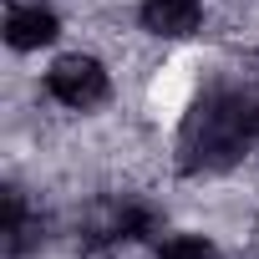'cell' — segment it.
<instances>
[{"label":"cell","mask_w":259,"mask_h":259,"mask_svg":"<svg viewBox=\"0 0 259 259\" xmlns=\"http://www.w3.org/2000/svg\"><path fill=\"white\" fill-rule=\"evenodd\" d=\"M259 143V66H239L213 76L178 127V168L183 173H224Z\"/></svg>","instance_id":"6da1fadb"},{"label":"cell","mask_w":259,"mask_h":259,"mask_svg":"<svg viewBox=\"0 0 259 259\" xmlns=\"http://www.w3.org/2000/svg\"><path fill=\"white\" fill-rule=\"evenodd\" d=\"M107 92H112V76H107V66H102L97 56L71 51V56H56L51 71H46V97L61 102V107H71V112L102 107Z\"/></svg>","instance_id":"7a4b0ae2"},{"label":"cell","mask_w":259,"mask_h":259,"mask_svg":"<svg viewBox=\"0 0 259 259\" xmlns=\"http://www.w3.org/2000/svg\"><path fill=\"white\" fill-rule=\"evenodd\" d=\"M138 21H143V31H153L163 41H183L203 26V0H143Z\"/></svg>","instance_id":"3957f363"},{"label":"cell","mask_w":259,"mask_h":259,"mask_svg":"<svg viewBox=\"0 0 259 259\" xmlns=\"http://www.w3.org/2000/svg\"><path fill=\"white\" fill-rule=\"evenodd\" d=\"M56 36H61V21H56L51 6H11V16H6V41H11V51H41V46H51Z\"/></svg>","instance_id":"277c9868"},{"label":"cell","mask_w":259,"mask_h":259,"mask_svg":"<svg viewBox=\"0 0 259 259\" xmlns=\"http://www.w3.org/2000/svg\"><path fill=\"white\" fill-rule=\"evenodd\" d=\"M158 259H213V239L208 234H168L158 244Z\"/></svg>","instance_id":"5b68a950"}]
</instances>
